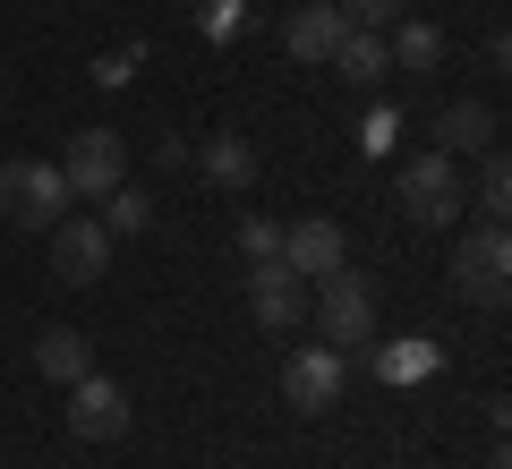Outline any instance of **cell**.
I'll return each mask as SVG.
<instances>
[{
  "mask_svg": "<svg viewBox=\"0 0 512 469\" xmlns=\"http://www.w3.org/2000/svg\"><path fill=\"white\" fill-rule=\"evenodd\" d=\"M393 197H402V214L419 222V231H444V222H461V205H470V188H461V163L453 154H410L402 171H393Z\"/></svg>",
  "mask_w": 512,
  "mask_h": 469,
  "instance_id": "obj_1",
  "label": "cell"
},
{
  "mask_svg": "<svg viewBox=\"0 0 512 469\" xmlns=\"http://www.w3.org/2000/svg\"><path fill=\"white\" fill-rule=\"evenodd\" d=\"M69 205L77 197H69V180H60V163H35V154L0 163V214L18 222V231H52Z\"/></svg>",
  "mask_w": 512,
  "mask_h": 469,
  "instance_id": "obj_2",
  "label": "cell"
},
{
  "mask_svg": "<svg viewBox=\"0 0 512 469\" xmlns=\"http://www.w3.org/2000/svg\"><path fill=\"white\" fill-rule=\"evenodd\" d=\"M453 290L461 299H478V307H504V290H512V239H504V222H478V231H461V248H453Z\"/></svg>",
  "mask_w": 512,
  "mask_h": 469,
  "instance_id": "obj_3",
  "label": "cell"
},
{
  "mask_svg": "<svg viewBox=\"0 0 512 469\" xmlns=\"http://www.w3.org/2000/svg\"><path fill=\"white\" fill-rule=\"evenodd\" d=\"M316 333H325V350L376 342V290H367V273H325L316 282Z\"/></svg>",
  "mask_w": 512,
  "mask_h": 469,
  "instance_id": "obj_4",
  "label": "cell"
},
{
  "mask_svg": "<svg viewBox=\"0 0 512 469\" xmlns=\"http://www.w3.org/2000/svg\"><path fill=\"white\" fill-rule=\"evenodd\" d=\"M60 180H69V197H111L128 180V137L120 128H77L69 154H60Z\"/></svg>",
  "mask_w": 512,
  "mask_h": 469,
  "instance_id": "obj_5",
  "label": "cell"
},
{
  "mask_svg": "<svg viewBox=\"0 0 512 469\" xmlns=\"http://www.w3.org/2000/svg\"><path fill=\"white\" fill-rule=\"evenodd\" d=\"M342 384H350V367H342V350H325V342H308V350H291V359H282V401H291V410H308V418L342 410Z\"/></svg>",
  "mask_w": 512,
  "mask_h": 469,
  "instance_id": "obj_6",
  "label": "cell"
},
{
  "mask_svg": "<svg viewBox=\"0 0 512 469\" xmlns=\"http://www.w3.org/2000/svg\"><path fill=\"white\" fill-rule=\"evenodd\" d=\"M43 239H52V273H60V282H77V290L103 282V273H111V248H120V239H111L94 214H60Z\"/></svg>",
  "mask_w": 512,
  "mask_h": 469,
  "instance_id": "obj_7",
  "label": "cell"
},
{
  "mask_svg": "<svg viewBox=\"0 0 512 469\" xmlns=\"http://www.w3.org/2000/svg\"><path fill=\"white\" fill-rule=\"evenodd\" d=\"M69 427L86 435V444H120V435H128V393L103 376V367L69 384Z\"/></svg>",
  "mask_w": 512,
  "mask_h": 469,
  "instance_id": "obj_8",
  "label": "cell"
},
{
  "mask_svg": "<svg viewBox=\"0 0 512 469\" xmlns=\"http://www.w3.org/2000/svg\"><path fill=\"white\" fill-rule=\"evenodd\" d=\"M248 316H256L265 333L308 325V282H299V273L282 265V256H274V265H256V273H248Z\"/></svg>",
  "mask_w": 512,
  "mask_h": 469,
  "instance_id": "obj_9",
  "label": "cell"
},
{
  "mask_svg": "<svg viewBox=\"0 0 512 469\" xmlns=\"http://www.w3.org/2000/svg\"><path fill=\"white\" fill-rule=\"evenodd\" d=\"M342 35H350V18L333 9V0H299L291 18H282V43H291L299 69H325V60L342 52Z\"/></svg>",
  "mask_w": 512,
  "mask_h": 469,
  "instance_id": "obj_10",
  "label": "cell"
},
{
  "mask_svg": "<svg viewBox=\"0 0 512 469\" xmlns=\"http://www.w3.org/2000/svg\"><path fill=\"white\" fill-rule=\"evenodd\" d=\"M282 265H291L299 282H325V273H342V222H325V214L282 222Z\"/></svg>",
  "mask_w": 512,
  "mask_h": 469,
  "instance_id": "obj_11",
  "label": "cell"
},
{
  "mask_svg": "<svg viewBox=\"0 0 512 469\" xmlns=\"http://www.w3.org/2000/svg\"><path fill=\"white\" fill-rule=\"evenodd\" d=\"M487 145H504V120H495V103H444L436 111V154H487Z\"/></svg>",
  "mask_w": 512,
  "mask_h": 469,
  "instance_id": "obj_12",
  "label": "cell"
},
{
  "mask_svg": "<svg viewBox=\"0 0 512 469\" xmlns=\"http://www.w3.org/2000/svg\"><path fill=\"white\" fill-rule=\"evenodd\" d=\"M197 171H205L214 188H231V197H239V188H256V137H239V128H214V137L197 145Z\"/></svg>",
  "mask_w": 512,
  "mask_h": 469,
  "instance_id": "obj_13",
  "label": "cell"
},
{
  "mask_svg": "<svg viewBox=\"0 0 512 469\" xmlns=\"http://www.w3.org/2000/svg\"><path fill=\"white\" fill-rule=\"evenodd\" d=\"M384 60H393V69H410V77L444 69V26H427V18H393V26H384Z\"/></svg>",
  "mask_w": 512,
  "mask_h": 469,
  "instance_id": "obj_14",
  "label": "cell"
},
{
  "mask_svg": "<svg viewBox=\"0 0 512 469\" xmlns=\"http://www.w3.org/2000/svg\"><path fill=\"white\" fill-rule=\"evenodd\" d=\"M35 376H52V384H77V376H94V342L77 325H52L35 342Z\"/></svg>",
  "mask_w": 512,
  "mask_h": 469,
  "instance_id": "obj_15",
  "label": "cell"
},
{
  "mask_svg": "<svg viewBox=\"0 0 512 469\" xmlns=\"http://www.w3.org/2000/svg\"><path fill=\"white\" fill-rule=\"evenodd\" d=\"M325 69H333V77H350V86H384V77H393V60H384V35L350 26V35H342V52H333Z\"/></svg>",
  "mask_w": 512,
  "mask_h": 469,
  "instance_id": "obj_16",
  "label": "cell"
},
{
  "mask_svg": "<svg viewBox=\"0 0 512 469\" xmlns=\"http://www.w3.org/2000/svg\"><path fill=\"white\" fill-rule=\"evenodd\" d=\"M94 205H103V214H94V222H103V231L111 239H137V231H154V197H146V188H111V197H94Z\"/></svg>",
  "mask_w": 512,
  "mask_h": 469,
  "instance_id": "obj_17",
  "label": "cell"
},
{
  "mask_svg": "<svg viewBox=\"0 0 512 469\" xmlns=\"http://www.w3.org/2000/svg\"><path fill=\"white\" fill-rule=\"evenodd\" d=\"M470 205H478V222H504V214H512V163H504V145H487V163H478Z\"/></svg>",
  "mask_w": 512,
  "mask_h": 469,
  "instance_id": "obj_18",
  "label": "cell"
},
{
  "mask_svg": "<svg viewBox=\"0 0 512 469\" xmlns=\"http://www.w3.org/2000/svg\"><path fill=\"white\" fill-rule=\"evenodd\" d=\"M239 256H248V265H274V256H282V222L248 214V222H239Z\"/></svg>",
  "mask_w": 512,
  "mask_h": 469,
  "instance_id": "obj_19",
  "label": "cell"
},
{
  "mask_svg": "<svg viewBox=\"0 0 512 469\" xmlns=\"http://www.w3.org/2000/svg\"><path fill=\"white\" fill-rule=\"evenodd\" d=\"M333 9H342L350 26H367V35H384V26L402 18V0H333Z\"/></svg>",
  "mask_w": 512,
  "mask_h": 469,
  "instance_id": "obj_20",
  "label": "cell"
},
{
  "mask_svg": "<svg viewBox=\"0 0 512 469\" xmlns=\"http://www.w3.org/2000/svg\"><path fill=\"white\" fill-rule=\"evenodd\" d=\"M393 137H402V111H367V128H359V145H367V154H384V145H393Z\"/></svg>",
  "mask_w": 512,
  "mask_h": 469,
  "instance_id": "obj_21",
  "label": "cell"
},
{
  "mask_svg": "<svg viewBox=\"0 0 512 469\" xmlns=\"http://www.w3.org/2000/svg\"><path fill=\"white\" fill-rule=\"evenodd\" d=\"M128 69H137V43H128V52H103V60H94V86H128Z\"/></svg>",
  "mask_w": 512,
  "mask_h": 469,
  "instance_id": "obj_22",
  "label": "cell"
},
{
  "mask_svg": "<svg viewBox=\"0 0 512 469\" xmlns=\"http://www.w3.org/2000/svg\"><path fill=\"white\" fill-rule=\"evenodd\" d=\"M376 367H384V376H427V350H384Z\"/></svg>",
  "mask_w": 512,
  "mask_h": 469,
  "instance_id": "obj_23",
  "label": "cell"
},
{
  "mask_svg": "<svg viewBox=\"0 0 512 469\" xmlns=\"http://www.w3.org/2000/svg\"><path fill=\"white\" fill-rule=\"evenodd\" d=\"M239 18H248L239 0H214V9H205V26H214V35H239Z\"/></svg>",
  "mask_w": 512,
  "mask_h": 469,
  "instance_id": "obj_24",
  "label": "cell"
}]
</instances>
